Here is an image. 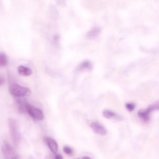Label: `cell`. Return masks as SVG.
Here are the masks:
<instances>
[{"instance_id": "cell-1", "label": "cell", "mask_w": 159, "mask_h": 159, "mask_svg": "<svg viewBox=\"0 0 159 159\" xmlns=\"http://www.w3.org/2000/svg\"><path fill=\"white\" fill-rule=\"evenodd\" d=\"M9 91L10 94L16 97L28 96L31 93L28 88L17 84H13L10 86Z\"/></svg>"}, {"instance_id": "cell-2", "label": "cell", "mask_w": 159, "mask_h": 159, "mask_svg": "<svg viewBox=\"0 0 159 159\" xmlns=\"http://www.w3.org/2000/svg\"><path fill=\"white\" fill-rule=\"evenodd\" d=\"M25 106L26 111L33 119L39 121L43 119L44 115L40 110L27 102H25Z\"/></svg>"}, {"instance_id": "cell-3", "label": "cell", "mask_w": 159, "mask_h": 159, "mask_svg": "<svg viewBox=\"0 0 159 159\" xmlns=\"http://www.w3.org/2000/svg\"><path fill=\"white\" fill-rule=\"evenodd\" d=\"M10 132L14 142L17 143L18 141V133L17 123L15 120L10 119L8 120Z\"/></svg>"}, {"instance_id": "cell-4", "label": "cell", "mask_w": 159, "mask_h": 159, "mask_svg": "<svg viewBox=\"0 0 159 159\" xmlns=\"http://www.w3.org/2000/svg\"><path fill=\"white\" fill-rule=\"evenodd\" d=\"M92 130L96 134L104 136L107 134L105 128L100 123L96 122H92L90 124Z\"/></svg>"}, {"instance_id": "cell-5", "label": "cell", "mask_w": 159, "mask_h": 159, "mask_svg": "<svg viewBox=\"0 0 159 159\" xmlns=\"http://www.w3.org/2000/svg\"><path fill=\"white\" fill-rule=\"evenodd\" d=\"M45 140L51 151L54 154L57 153L58 150V146L57 142L51 138H47Z\"/></svg>"}, {"instance_id": "cell-6", "label": "cell", "mask_w": 159, "mask_h": 159, "mask_svg": "<svg viewBox=\"0 0 159 159\" xmlns=\"http://www.w3.org/2000/svg\"><path fill=\"white\" fill-rule=\"evenodd\" d=\"M151 112L148 108L141 109L138 111V115L142 120L145 123L150 121V114Z\"/></svg>"}, {"instance_id": "cell-7", "label": "cell", "mask_w": 159, "mask_h": 159, "mask_svg": "<svg viewBox=\"0 0 159 159\" xmlns=\"http://www.w3.org/2000/svg\"><path fill=\"white\" fill-rule=\"evenodd\" d=\"M4 145L5 149L11 159L17 156L14 148L8 142L6 141H4Z\"/></svg>"}, {"instance_id": "cell-8", "label": "cell", "mask_w": 159, "mask_h": 159, "mask_svg": "<svg viewBox=\"0 0 159 159\" xmlns=\"http://www.w3.org/2000/svg\"><path fill=\"white\" fill-rule=\"evenodd\" d=\"M18 71L20 75L24 76H28L33 73V71L31 69L22 65L18 66Z\"/></svg>"}, {"instance_id": "cell-9", "label": "cell", "mask_w": 159, "mask_h": 159, "mask_svg": "<svg viewBox=\"0 0 159 159\" xmlns=\"http://www.w3.org/2000/svg\"><path fill=\"white\" fill-rule=\"evenodd\" d=\"M102 115L106 119H110L115 117L117 115L115 113L109 110H105L102 112Z\"/></svg>"}, {"instance_id": "cell-10", "label": "cell", "mask_w": 159, "mask_h": 159, "mask_svg": "<svg viewBox=\"0 0 159 159\" xmlns=\"http://www.w3.org/2000/svg\"><path fill=\"white\" fill-rule=\"evenodd\" d=\"M148 109L151 112L153 111L159 110V100L150 105Z\"/></svg>"}, {"instance_id": "cell-11", "label": "cell", "mask_w": 159, "mask_h": 159, "mask_svg": "<svg viewBox=\"0 0 159 159\" xmlns=\"http://www.w3.org/2000/svg\"><path fill=\"white\" fill-rule=\"evenodd\" d=\"M7 64V59L6 56L4 53L0 54V65L1 66H6Z\"/></svg>"}, {"instance_id": "cell-12", "label": "cell", "mask_w": 159, "mask_h": 159, "mask_svg": "<svg viewBox=\"0 0 159 159\" xmlns=\"http://www.w3.org/2000/svg\"><path fill=\"white\" fill-rule=\"evenodd\" d=\"M92 69V66L91 64L88 62H85L82 64L79 68V70H82L84 69H88L89 70H91Z\"/></svg>"}, {"instance_id": "cell-13", "label": "cell", "mask_w": 159, "mask_h": 159, "mask_svg": "<svg viewBox=\"0 0 159 159\" xmlns=\"http://www.w3.org/2000/svg\"><path fill=\"white\" fill-rule=\"evenodd\" d=\"M64 152L66 155H71L73 152V150L70 147L68 146H65L63 148Z\"/></svg>"}, {"instance_id": "cell-14", "label": "cell", "mask_w": 159, "mask_h": 159, "mask_svg": "<svg viewBox=\"0 0 159 159\" xmlns=\"http://www.w3.org/2000/svg\"><path fill=\"white\" fill-rule=\"evenodd\" d=\"M126 107L127 110L130 112H132L135 108V105L133 103H129L126 104Z\"/></svg>"}, {"instance_id": "cell-15", "label": "cell", "mask_w": 159, "mask_h": 159, "mask_svg": "<svg viewBox=\"0 0 159 159\" xmlns=\"http://www.w3.org/2000/svg\"><path fill=\"white\" fill-rule=\"evenodd\" d=\"M3 155L5 159H10L9 155L4 147H2L1 148Z\"/></svg>"}, {"instance_id": "cell-16", "label": "cell", "mask_w": 159, "mask_h": 159, "mask_svg": "<svg viewBox=\"0 0 159 159\" xmlns=\"http://www.w3.org/2000/svg\"><path fill=\"white\" fill-rule=\"evenodd\" d=\"M5 79L3 77L1 76L0 78V84L1 86L3 85L5 83Z\"/></svg>"}, {"instance_id": "cell-17", "label": "cell", "mask_w": 159, "mask_h": 159, "mask_svg": "<svg viewBox=\"0 0 159 159\" xmlns=\"http://www.w3.org/2000/svg\"><path fill=\"white\" fill-rule=\"evenodd\" d=\"M55 159H63V158L60 155L57 154H56L55 156Z\"/></svg>"}, {"instance_id": "cell-18", "label": "cell", "mask_w": 159, "mask_h": 159, "mask_svg": "<svg viewBox=\"0 0 159 159\" xmlns=\"http://www.w3.org/2000/svg\"><path fill=\"white\" fill-rule=\"evenodd\" d=\"M81 159H92L89 157L87 156H84L82 157V158H81Z\"/></svg>"}, {"instance_id": "cell-19", "label": "cell", "mask_w": 159, "mask_h": 159, "mask_svg": "<svg viewBox=\"0 0 159 159\" xmlns=\"http://www.w3.org/2000/svg\"><path fill=\"white\" fill-rule=\"evenodd\" d=\"M11 159H19V157L17 156L16 157H15Z\"/></svg>"}, {"instance_id": "cell-20", "label": "cell", "mask_w": 159, "mask_h": 159, "mask_svg": "<svg viewBox=\"0 0 159 159\" xmlns=\"http://www.w3.org/2000/svg\"><path fill=\"white\" fill-rule=\"evenodd\" d=\"M74 159H80L79 158H76Z\"/></svg>"}]
</instances>
